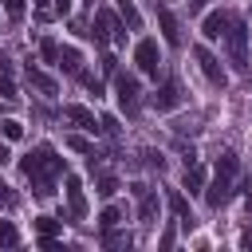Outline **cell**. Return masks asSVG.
Listing matches in <instances>:
<instances>
[{"label":"cell","instance_id":"cell-32","mask_svg":"<svg viewBox=\"0 0 252 252\" xmlns=\"http://www.w3.org/2000/svg\"><path fill=\"white\" fill-rule=\"evenodd\" d=\"M55 8L59 12H71V0H55Z\"/></svg>","mask_w":252,"mask_h":252},{"label":"cell","instance_id":"cell-5","mask_svg":"<svg viewBox=\"0 0 252 252\" xmlns=\"http://www.w3.org/2000/svg\"><path fill=\"white\" fill-rule=\"evenodd\" d=\"M94 43H126V32L118 28V16L110 8H98L94 12V32H91Z\"/></svg>","mask_w":252,"mask_h":252},{"label":"cell","instance_id":"cell-1","mask_svg":"<svg viewBox=\"0 0 252 252\" xmlns=\"http://www.w3.org/2000/svg\"><path fill=\"white\" fill-rule=\"evenodd\" d=\"M20 169H24V177L32 181V193H35L39 201H47V197L55 193V181L67 173V158H59L51 146H32V150L20 158Z\"/></svg>","mask_w":252,"mask_h":252},{"label":"cell","instance_id":"cell-10","mask_svg":"<svg viewBox=\"0 0 252 252\" xmlns=\"http://www.w3.org/2000/svg\"><path fill=\"white\" fill-rule=\"evenodd\" d=\"M130 189H134V201H138V220H142V224H154V220H158V193H154L146 181H134Z\"/></svg>","mask_w":252,"mask_h":252},{"label":"cell","instance_id":"cell-33","mask_svg":"<svg viewBox=\"0 0 252 252\" xmlns=\"http://www.w3.org/2000/svg\"><path fill=\"white\" fill-rule=\"evenodd\" d=\"M209 0H189V12H197V8H205Z\"/></svg>","mask_w":252,"mask_h":252},{"label":"cell","instance_id":"cell-17","mask_svg":"<svg viewBox=\"0 0 252 252\" xmlns=\"http://www.w3.org/2000/svg\"><path fill=\"white\" fill-rule=\"evenodd\" d=\"M35 232H39V244H43V248H55V232H63V220H55V217H35Z\"/></svg>","mask_w":252,"mask_h":252},{"label":"cell","instance_id":"cell-6","mask_svg":"<svg viewBox=\"0 0 252 252\" xmlns=\"http://www.w3.org/2000/svg\"><path fill=\"white\" fill-rule=\"evenodd\" d=\"M63 197H67L63 220H71V224L87 220V193H83V181H79V177H67V189H63Z\"/></svg>","mask_w":252,"mask_h":252},{"label":"cell","instance_id":"cell-22","mask_svg":"<svg viewBox=\"0 0 252 252\" xmlns=\"http://www.w3.org/2000/svg\"><path fill=\"white\" fill-rule=\"evenodd\" d=\"M122 217H126V209H122V205H106V209L98 213V228H102V232H106V228H118V224H122Z\"/></svg>","mask_w":252,"mask_h":252},{"label":"cell","instance_id":"cell-27","mask_svg":"<svg viewBox=\"0 0 252 252\" xmlns=\"http://www.w3.org/2000/svg\"><path fill=\"white\" fill-rule=\"evenodd\" d=\"M0 4H4V12H8L12 20H24V12H28V4H24V0H0Z\"/></svg>","mask_w":252,"mask_h":252},{"label":"cell","instance_id":"cell-13","mask_svg":"<svg viewBox=\"0 0 252 252\" xmlns=\"http://www.w3.org/2000/svg\"><path fill=\"white\" fill-rule=\"evenodd\" d=\"M63 118L75 122V126L87 130V134H98V130H102V122L94 118V110H87V106H79V102H67V106H63Z\"/></svg>","mask_w":252,"mask_h":252},{"label":"cell","instance_id":"cell-15","mask_svg":"<svg viewBox=\"0 0 252 252\" xmlns=\"http://www.w3.org/2000/svg\"><path fill=\"white\" fill-rule=\"evenodd\" d=\"M91 173H94V193H98V197H114V193H118V177L106 173V169H98L94 150H91Z\"/></svg>","mask_w":252,"mask_h":252},{"label":"cell","instance_id":"cell-12","mask_svg":"<svg viewBox=\"0 0 252 252\" xmlns=\"http://www.w3.org/2000/svg\"><path fill=\"white\" fill-rule=\"evenodd\" d=\"M232 20H236V12H232V8L209 12V16L201 20V35H205V39H224V32L232 28Z\"/></svg>","mask_w":252,"mask_h":252},{"label":"cell","instance_id":"cell-19","mask_svg":"<svg viewBox=\"0 0 252 252\" xmlns=\"http://www.w3.org/2000/svg\"><path fill=\"white\" fill-rule=\"evenodd\" d=\"M0 98H20L16 94V75H12V59L0 55Z\"/></svg>","mask_w":252,"mask_h":252},{"label":"cell","instance_id":"cell-34","mask_svg":"<svg viewBox=\"0 0 252 252\" xmlns=\"http://www.w3.org/2000/svg\"><path fill=\"white\" fill-rule=\"evenodd\" d=\"M248 213H252V189H248Z\"/></svg>","mask_w":252,"mask_h":252},{"label":"cell","instance_id":"cell-8","mask_svg":"<svg viewBox=\"0 0 252 252\" xmlns=\"http://www.w3.org/2000/svg\"><path fill=\"white\" fill-rule=\"evenodd\" d=\"M134 63H138L142 75H154V79H158V71H161V47H158V39H138Z\"/></svg>","mask_w":252,"mask_h":252},{"label":"cell","instance_id":"cell-2","mask_svg":"<svg viewBox=\"0 0 252 252\" xmlns=\"http://www.w3.org/2000/svg\"><path fill=\"white\" fill-rule=\"evenodd\" d=\"M236 185H240V158H236L232 150H224V154L217 158L213 181H205V201H209V209L228 205L232 193H236Z\"/></svg>","mask_w":252,"mask_h":252},{"label":"cell","instance_id":"cell-9","mask_svg":"<svg viewBox=\"0 0 252 252\" xmlns=\"http://www.w3.org/2000/svg\"><path fill=\"white\" fill-rule=\"evenodd\" d=\"M193 59H197V67H201V75L213 83V87H224L228 83V71L220 67V59L209 51V47H193Z\"/></svg>","mask_w":252,"mask_h":252},{"label":"cell","instance_id":"cell-14","mask_svg":"<svg viewBox=\"0 0 252 252\" xmlns=\"http://www.w3.org/2000/svg\"><path fill=\"white\" fill-rule=\"evenodd\" d=\"M24 75H28V83H32V87H35V91H39V94H47V98H51V94H55V91H59V87H55V79H51V75H47V71H39V67H35V63H32V59H28V63H24Z\"/></svg>","mask_w":252,"mask_h":252},{"label":"cell","instance_id":"cell-26","mask_svg":"<svg viewBox=\"0 0 252 252\" xmlns=\"http://www.w3.org/2000/svg\"><path fill=\"white\" fill-rule=\"evenodd\" d=\"M63 146H67V150H75V154H91V142H87V138H79V134H67V138H63Z\"/></svg>","mask_w":252,"mask_h":252},{"label":"cell","instance_id":"cell-24","mask_svg":"<svg viewBox=\"0 0 252 252\" xmlns=\"http://www.w3.org/2000/svg\"><path fill=\"white\" fill-rule=\"evenodd\" d=\"M0 134H4V142H16V138H24V122L4 118V122H0Z\"/></svg>","mask_w":252,"mask_h":252},{"label":"cell","instance_id":"cell-16","mask_svg":"<svg viewBox=\"0 0 252 252\" xmlns=\"http://www.w3.org/2000/svg\"><path fill=\"white\" fill-rule=\"evenodd\" d=\"M205 165H197V158L193 161H185V169H181V185L189 189V193H205Z\"/></svg>","mask_w":252,"mask_h":252},{"label":"cell","instance_id":"cell-31","mask_svg":"<svg viewBox=\"0 0 252 252\" xmlns=\"http://www.w3.org/2000/svg\"><path fill=\"white\" fill-rule=\"evenodd\" d=\"M240 244H244V248H252V228H248V232L240 236Z\"/></svg>","mask_w":252,"mask_h":252},{"label":"cell","instance_id":"cell-25","mask_svg":"<svg viewBox=\"0 0 252 252\" xmlns=\"http://www.w3.org/2000/svg\"><path fill=\"white\" fill-rule=\"evenodd\" d=\"M39 55H43L47 63H55V59H59V43H55L51 35H43V39H39Z\"/></svg>","mask_w":252,"mask_h":252},{"label":"cell","instance_id":"cell-21","mask_svg":"<svg viewBox=\"0 0 252 252\" xmlns=\"http://www.w3.org/2000/svg\"><path fill=\"white\" fill-rule=\"evenodd\" d=\"M118 20H122L130 32H138V28H142V12L134 8V0H118Z\"/></svg>","mask_w":252,"mask_h":252},{"label":"cell","instance_id":"cell-20","mask_svg":"<svg viewBox=\"0 0 252 252\" xmlns=\"http://www.w3.org/2000/svg\"><path fill=\"white\" fill-rule=\"evenodd\" d=\"M169 209H173V217H177V220H181L185 228L193 224V209H189V201H185V197H181L177 189H169Z\"/></svg>","mask_w":252,"mask_h":252},{"label":"cell","instance_id":"cell-4","mask_svg":"<svg viewBox=\"0 0 252 252\" xmlns=\"http://www.w3.org/2000/svg\"><path fill=\"white\" fill-rule=\"evenodd\" d=\"M114 98H118V106L126 110V118H138V110H142V91H138V79H134V75H114Z\"/></svg>","mask_w":252,"mask_h":252},{"label":"cell","instance_id":"cell-3","mask_svg":"<svg viewBox=\"0 0 252 252\" xmlns=\"http://www.w3.org/2000/svg\"><path fill=\"white\" fill-rule=\"evenodd\" d=\"M224 51H228V63H232L236 71H248V28H244L240 16H236L232 28L224 32Z\"/></svg>","mask_w":252,"mask_h":252},{"label":"cell","instance_id":"cell-29","mask_svg":"<svg viewBox=\"0 0 252 252\" xmlns=\"http://www.w3.org/2000/svg\"><path fill=\"white\" fill-rule=\"evenodd\" d=\"M0 205H8V209H12V205H16V193H12V189H8V185H0Z\"/></svg>","mask_w":252,"mask_h":252},{"label":"cell","instance_id":"cell-7","mask_svg":"<svg viewBox=\"0 0 252 252\" xmlns=\"http://www.w3.org/2000/svg\"><path fill=\"white\" fill-rule=\"evenodd\" d=\"M150 102H154V110H161V114H165V110H177V106L185 102V91H181V83H177L173 75H165V79H161V87L154 91V98H150Z\"/></svg>","mask_w":252,"mask_h":252},{"label":"cell","instance_id":"cell-11","mask_svg":"<svg viewBox=\"0 0 252 252\" xmlns=\"http://www.w3.org/2000/svg\"><path fill=\"white\" fill-rule=\"evenodd\" d=\"M154 12H158V24H161V39L169 43V47H181V20L173 16V8L169 4H154Z\"/></svg>","mask_w":252,"mask_h":252},{"label":"cell","instance_id":"cell-28","mask_svg":"<svg viewBox=\"0 0 252 252\" xmlns=\"http://www.w3.org/2000/svg\"><path fill=\"white\" fill-rule=\"evenodd\" d=\"M142 158H146V165H154V169H165V158H161V154H154V150H142Z\"/></svg>","mask_w":252,"mask_h":252},{"label":"cell","instance_id":"cell-30","mask_svg":"<svg viewBox=\"0 0 252 252\" xmlns=\"http://www.w3.org/2000/svg\"><path fill=\"white\" fill-rule=\"evenodd\" d=\"M8 161H12V150H8L4 142H0V165H8Z\"/></svg>","mask_w":252,"mask_h":252},{"label":"cell","instance_id":"cell-23","mask_svg":"<svg viewBox=\"0 0 252 252\" xmlns=\"http://www.w3.org/2000/svg\"><path fill=\"white\" fill-rule=\"evenodd\" d=\"M20 244V228L12 220H0V248H16Z\"/></svg>","mask_w":252,"mask_h":252},{"label":"cell","instance_id":"cell-18","mask_svg":"<svg viewBox=\"0 0 252 252\" xmlns=\"http://www.w3.org/2000/svg\"><path fill=\"white\" fill-rule=\"evenodd\" d=\"M55 63H59L67 75H75V79L83 75V51H79V47H59V59H55Z\"/></svg>","mask_w":252,"mask_h":252}]
</instances>
